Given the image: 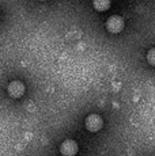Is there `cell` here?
Instances as JSON below:
<instances>
[{
    "instance_id": "6da1fadb",
    "label": "cell",
    "mask_w": 155,
    "mask_h": 156,
    "mask_svg": "<svg viewBox=\"0 0 155 156\" xmlns=\"http://www.w3.org/2000/svg\"><path fill=\"white\" fill-rule=\"evenodd\" d=\"M106 29L113 34H117L124 29V19L121 16H118V15H112L106 20Z\"/></svg>"
},
{
    "instance_id": "7a4b0ae2",
    "label": "cell",
    "mask_w": 155,
    "mask_h": 156,
    "mask_svg": "<svg viewBox=\"0 0 155 156\" xmlns=\"http://www.w3.org/2000/svg\"><path fill=\"white\" fill-rule=\"evenodd\" d=\"M26 88H25V84L19 80H13L10 82V84L7 86V92L10 94V97L13 98H20L23 94H25Z\"/></svg>"
},
{
    "instance_id": "3957f363",
    "label": "cell",
    "mask_w": 155,
    "mask_h": 156,
    "mask_svg": "<svg viewBox=\"0 0 155 156\" xmlns=\"http://www.w3.org/2000/svg\"><path fill=\"white\" fill-rule=\"evenodd\" d=\"M60 154L63 156H75L78 154V144L74 140H64L60 144Z\"/></svg>"
},
{
    "instance_id": "277c9868",
    "label": "cell",
    "mask_w": 155,
    "mask_h": 156,
    "mask_svg": "<svg viewBox=\"0 0 155 156\" xmlns=\"http://www.w3.org/2000/svg\"><path fill=\"white\" fill-rule=\"evenodd\" d=\"M102 118H101L98 114H90V115L86 118V128H87L88 132H98L101 128H102Z\"/></svg>"
},
{
    "instance_id": "5b68a950",
    "label": "cell",
    "mask_w": 155,
    "mask_h": 156,
    "mask_svg": "<svg viewBox=\"0 0 155 156\" xmlns=\"http://www.w3.org/2000/svg\"><path fill=\"white\" fill-rule=\"evenodd\" d=\"M93 7L97 11H106L110 7V0H93Z\"/></svg>"
},
{
    "instance_id": "8992f818",
    "label": "cell",
    "mask_w": 155,
    "mask_h": 156,
    "mask_svg": "<svg viewBox=\"0 0 155 156\" xmlns=\"http://www.w3.org/2000/svg\"><path fill=\"white\" fill-rule=\"evenodd\" d=\"M147 61L151 65H155V48H153V49H150L147 52Z\"/></svg>"
},
{
    "instance_id": "52a82bcc",
    "label": "cell",
    "mask_w": 155,
    "mask_h": 156,
    "mask_svg": "<svg viewBox=\"0 0 155 156\" xmlns=\"http://www.w3.org/2000/svg\"><path fill=\"white\" fill-rule=\"evenodd\" d=\"M38 2H45V0H38Z\"/></svg>"
}]
</instances>
